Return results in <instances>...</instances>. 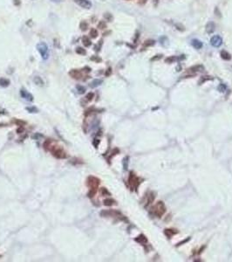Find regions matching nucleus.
I'll list each match as a JSON object with an SVG mask.
<instances>
[{"mask_svg":"<svg viewBox=\"0 0 232 262\" xmlns=\"http://www.w3.org/2000/svg\"><path fill=\"white\" fill-rule=\"evenodd\" d=\"M92 60H95V61H98V62H99V61H101V59L100 58H99V57H96V56H94V57H92L91 58Z\"/></svg>","mask_w":232,"mask_h":262,"instance_id":"37","label":"nucleus"},{"mask_svg":"<svg viewBox=\"0 0 232 262\" xmlns=\"http://www.w3.org/2000/svg\"><path fill=\"white\" fill-rule=\"evenodd\" d=\"M98 28H99V29H100V30H105L106 28H107V23H106L105 21H103V20L99 21V24H98Z\"/></svg>","mask_w":232,"mask_h":262,"instance_id":"25","label":"nucleus"},{"mask_svg":"<svg viewBox=\"0 0 232 262\" xmlns=\"http://www.w3.org/2000/svg\"><path fill=\"white\" fill-rule=\"evenodd\" d=\"M89 35H90V37H91L92 39H96L97 37H98V31H97L95 28H92L91 30H90V32H89Z\"/></svg>","mask_w":232,"mask_h":262,"instance_id":"19","label":"nucleus"},{"mask_svg":"<svg viewBox=\"0 0 232 262\" xmlns=\"http://www.w3.org/2000/svg\"><path fill=\"white\" fill-rule=\"evenodd\" d=\"M220 54H221V57L224 59H225V60H230L231 59V55L227 51H225V50H222Z\"/></svg>","mask_w":232,"mask_h":262,"instance_id":"14","label":"nucleus"},{"mask_svg":"<svg viewBox=\"0 0 232 262\" xmlns=\"http://www.w3.org/2000/svg\"><path fill=\"white\" fill-rule=\"evenodd\" d=\"M177 59V57H175V56H169V57H168L167 59H165V62L166 63H174V61Z\"/></svg>","mask_w":232,"mask_h":262,"instance_id":"26","label":"nucleus"},{"mask_svg":"<svg viewBox=\"0 0 232 262\" xmlns=\"http://www.w3.org/2000/svg\"><path fill=\"white\" fill-rule=\"evenodd\" d=\"M75 52H76V53H78L79 55H85V54H87V51H86L85 49H84L83 47H77L76 48V50H75Z\"/></svg>","mask_w":232,"mask_h":262,"instance_id":"23","label":"nucleus"},{"mask_svg":"<svg viewBox=\"0 0 232 262\" xmlns=\"http://www.w3.org/2000/svg\"><path fill=\"white\" fill-rule=\"evenodd\" d=\"M94 93H89L87 96H86V98H87V100L89 102V101H92V99L94 98Z\"/></svg>","mask_w":232,"mask_h":262,"instance_id":"33","label":"nucleus"},{"mask_svg":"<svg viewBox=\"0 0 232 262\" xmlns=\"http://www.w3.org/2000/svg\"><path fill=\"white\" fill-rule=\"evenodd\" d=\"M79 28H80V30L82 31V32H86V31L89 28V25H88V23L87 21H82L79 24Z\"/></svg>","mask_w":232,"mask_h":262,"instance_id":"15","label":"nucleus"},{"mask_svg":"<svg viewBox=\"0 0 232 262\" xmlns=\"http://www.w3.org/2000/svg\"><path fill=\"white\" fill-rule=\"evenodd\" d=\"M33 80H34V83H35V84H36L37 86H39V87H43V86H44V81H43V80H42V79L40 78V77H39V76L34 77Z\"/></svg>","mask_w":232,"mask_h":262,"instance_id":"16","label":"nucleus"},{"mask_svg":"<svg viewBox=\"0 0 232 262\" xmlns=\"http://www.w3.org/2000/svg\"><path fill=\"white\" fill-rule=\"evenodd\" d=\"M82 43H83L84 47H89L90 46L92 45L91 40H90L89 37H87V36H83L82 37Z\"/></svg>","mask_w":232,"mask_h":262,"instance_id":"13","label":"nucleus"},{"mask_svg":"<svg viewBox=\"0 0 232 262\" xmlns=\"http://www.w3.org/2000/svg\"><path fill=\"white\" fill-rule=\"evenodd\" d=\"M102 42H103V41H102V39H101V40H99V43L97 44V45H96L95 47H94V51L99 52V50H100L101 46H102Z\"/></svg>","mask_w":232,"mask_h":262,"instance_id":"29","label":"nucleus"},{"mask_svg":"<svg viewBox=\"0 0 232 262\" xmlns=\"http://www.w3.org/2000/svg\"><path fill=\"white\" fill-rule=\"evenodd\" d=\"M77 90H78V93L79 94H84L86 92V87H83V86L78 85V86H77Z\"/></svg>","mask_w":232,"mask_h":262,"instance_id":"27","label":"nucleus"},{"mask_svg":"<svg viewBox=\"0 0 232 262\" xmlns=\"http://www.w3.org/2000/svg\"><path fill=\"white\" fill-rule=\"evenodd\" d=\"M154 193H151L150 196H149V199H147V205L151 204L152 202L154 201Z\"/></svg>","mask_w":232,"mask_h":262,"instance_id":"30","label":"nucleus"},{"mask_svg":"<svg viewBox=\"0 0 232 262\" xmlns=\"http://www.w3.org/2000/svg\"><path fill=\"white\" fill-rule=\"evenodd\" d=\"M20 94L22 96V98H24L25 100H27L29 102H32L33 101V96L32 94H30L29 92L25 91V89H22L20 91Z\"/></svg>","mask_w":232,"mask_h":262,"instance_id":"10","label":"nucleus"},{"mask_svg":"<svg viewBox=\"0 0 232 262\" xmlns=\"http://www.w3.org/2000/svg\"><path fill=\"white\" fill-rule=\"evenodd\" d=\"M151 211H152V212L154 213V216H156V217H158V218H161L166 211V207H165L164 203L162 201H159L158 203L151 209Z\"/></svg>","mask_w":232,"mask_h":262,"instance_id":"3","label":"nucleus"},{"mask_svg":"<svg viewBox=\"0 0 232 262\" xmlns=\"http://www.w3.org/2000/svg\"><path fill=\"white\" fill-rule=\"evenodd\" d=\"M210 44L215 47H219L222 44V39L219 35H215L210 39Z\"/></svg>","mask_w":232,"mask_h":262,"instance_id":"6","label":"nucleus"},{"mask_svg":"<svg viewBox=\"0 0 232 262\" xmlns=\"http://www.w3.org/2000/svg\"><path fill=\"white\" fill-rule=\"evenodd\" d=\"M87 184L90 187V191L88 193V197H92L97 191V188L99 184V180L94 177H89L87 179Z\"/></svg>","mask_w":232,"mask_h":262,"instance_id":"1","label":"nucleus"},{"mask_svg":"<svg viewBox=\"0 0 232 262\" xmlns=\"http://www.w3.org/2000/svg\"><path fill=\"white\" fill-rule=\"evenodd\" d=\"M104 17H105L106 19H107V21H110L111 22L113 20V16L110 13H106V14H104Z\"/></svg>","mask_w":232,"mask_h":262,"instance_id":"31","label":"nucleus"},{"mask_svg":"<svg viewBox=\"0 0 232 262\" xmlns=\"http://www.w3.org/2000/svg\"><path fill=\"white\" fill-rule=\"evenodd\" d=\"M165 234L167 235L168 237L170 238L172 236V235H174V234H175V233H177V231H175V230H171V229H166L165 230Z\"/></svg>","mask_w":232,"mask_h":262,"instance_id":"20","label":"nucleus"},{"mask_svg":"<svg viewBox=\"0 0 232 262\" xmlns=\"http://www.w3.org/2000/svg\"><path fill=\"white\" fill-rule=\"evenodd\" d=\"M162 54H158V55H156V56H154V57H153V58H152V59H151V61H154V60H158V59H162Z\"/></svg>","mask_w":232,"mask_h":262,"instance_id":"34","label":"nucleus"},{"mask_svg":"<svg viewBox=\"0 0 232 262\" xmlns=\"http://www.w3.org/2000/svg\"><path fill=\"white\" fill-rule=\"evenodd\" d=\"M13 2H14L15 5H17V6L20 4V0H13Z\"/></svg>","mask_w":232,"mask_h":262,"instance_id":"39","label":"nucleus"},{"mask_svg":"<svg viewBox=\"0 0 232 262\" xmlns=\"http://www.w3.org/2000/svg\"><path fill=\"white\" fill-rule=\"evenodd\" d=\"M9 85H10V80H9L8 79H5V78L0 79V86H1V87H8Z\"/></svg>","mask_w":232,"mask_h":262,"instance_id":"17","label":"nucleus"},{"mask_svg":"<svg viewBox=\"0 0 232 262\" xmlns=\"http://www.w3.org/2000/svg\"><path fill=\"white\" fill-rule=\"evenodd\" d=\"M37 50L41 55L43 59H47L49 58V48L45 42H40L37 45Z\"/></svg>","mask_w":232,"mask_h":262,"instance_id":"2","label":"nucleus"},{"mask_svg":"<svg viewBox=\"0 0 232 262\" xmlns=\"http://www.w3.org/2000/svg\"><path fill=\"white\" fill-rule=\"evenodd\" d=\"M215 14L216 15V16L221 17V12H220V11H219V9H218V7H216L215 8Z\"/></svg>","mask_w":232,"mask_h":262,"instance_id":"36","label":"nucleus"},{"mask_svg":"<svg viewBox=\"0 0 232 262\" xmlns=\"http://www.w3.org/2000/svg\"><path fill=\"white\" fill-rule=\"evenodd\" d=\"M128 184L132 189H137V187L141 184V180L139 179L134 173L131 172L130 173L129 178H128Z\"/></svg>","mask_w":232,"mask_h":262,"instance_id":"4","label":"nucleus"},{"mask_svg":"<svg viewBox=\"0 0 232 262\" xmlns=\"http://www.w3.org/2000/svg\"><path fill=\"white\" fill-rule=\"evenodd\" d=\"M101 193H102L103 195H110V193L108 192V191H107V189H105V188L101 189Z\"/></svg>","mask_w":232,"mask_h":262,"instance_id":"35","label":"nucleus"},{"mask_svg":"<svg viewBox=\"0 0 232 262\" xmlns=\"http://www.w3.org/2000/svg\"><path fill=\"white\" fill-rule=\"evenodd\" d=\"M69 75L73 79L79 80V79L82 78V73L78 69H72L69 72Z\"/></svg>","mask_w":232,"mask_h":262,"instance_id":"8","label":"nucleus"},{"mask_svg":"<svg viewBox=\"0 0 232 262\" xmlns=\"http://www.w3.org/2000/svg\"><path fill=\"white\" fill-rule=\"evenodd\" d=\"M52 2H54V3H59V2H60L61 0H51Z\"/></svg>","mask_w":232,"mask_h":262,"instance_id":"41","label":"nucleus"},{"mask_svg":"<svg viewBox=\"0 0 232 262\" xmlns=\"http://www.w3.org/2000/svg\"><path fill=\"white\" fill-rule=\"evenodd\" d=\"M154 43H155V41L153 40V39H149V40H146L144 44H143V46L146 47H152V46H154Z\"/></svg>","mask_w":232,"mask_h":262,"instance_id":"24","label":"nucleus"},{"mask_svg":"<svg viewBox=\"0 0 232 262\" xmlns=\"http://www.w3.org/2000/svg\"><path fill=\"white\" fill-rule=\"evenodd\" d=\"M51 151H52V155H53L54 157H56L57 158H65L66 157V153L64 152V151L61 149L58 148V147H55L54 146L53 148L51 149Z\"/></svg>","mask_w":232,"mask_h":262,"instance_id":"5","label":"nucleus"},{"mask_svg":"<svg viewBox=\"0 0 232 262\" xmlns=\"http://www.w3.org/2000/svg\"><path fill=\"white\" fill-rule=\"evenodd\" d=\"M203 69H204V68H203L202 66L198 65V66H194V67L189 68V69H188V72L189 73H196V72L202 71Z\"/></svg>","mask_w":232,"mask_h":262,"instance_id":"12","label":"nucleus"},{"mask_svg":"<svg viewBox=\"0 0 232 262\" xmlns=\"http://www.w3.org/2000/svg\"><path fill=\"white\" fill-rule=\"evenodd\" d=\"M26 109H27L29 112H31V113H37V112H38V109H36V107H26Z\"/></svg>","mask_w":232,"mask_h":262,"instance_id":"32","label":"nucleus"},{"mask_svg":"<svg viewBox=\"0 0 232 262\" xmlns=\"http://www.w3.org/2000/svg\"><path fill=\"white\" fill-rule=\"evenodd\" d=\"M135 240L137 242H139V243H141V244H144V243H147V238H146L144 235H140L138 238H136Z\"/></svg>","mask_w":232,"mask_h":262,"instance_id":"18","label":"nucleus"},{"mask_svg":"<svg viewBox=\"0 0 232 262\" xmlns=\"http://www.w3.org/2000/svg\"><path fill=\"white\" fill-rule=\"evenodd\" d=\"M205 30H206V32L208 34L213 33L216 30V24L213 21H209L205 26Z\"/></svg>","mask_w":232,"mask_h":262,"instance_id":"9","label":"nucleus"},{"mask_svg":"<svg viewBox=\"0 0 232 262\" xmlns=\"http://www.w3.org/2000/svg\"><path fill=\"white\" fill-rule=\"evenodd\" d=\"M191 45L193 46V47L196 48V49H201V48L202 47V42L199 40V39H192Z\"/></svg>","mask_w":232,"mask_h":262,"instance_id":"11","label":"nucleus"},{"mask_svg":"<svg viewBox=\"0 0 232 262\" xmlns=\"http://www.w3.org/2000/svg\"><path fill=\"white\" fill-rule=\"evenodd\" d=\"M115 204V201H114V199L107 198V199L104 200V204H105V205H107V206H111V205H113V204Z\"/></svg>","mask_w":232,"mask_h":262,"instance_id":"21","label":"nucleus"},{"mask_svg":"<svg viewBox=\"0 0 232 262\" xmlns=\"http://www.w3.org/2000/svg\"><path fill=\"white\" fill-rule=\"evenodd\" d=\"M74 2L84 9H90L92 7V3L89 0H74Z\"/></svg>","mask_w":232,"mask_h":262,"instance_id":"7","label":"nucleus"},{"mask_svg":"<svg viewBox=\"0 0 232 262\" xmlns=\"http://www.w3.org/2000/svg\"><path fill=\"white\" fill-rule=\"evenodd\" d=\"M111 73H112V69L109 67V68H108V69H107V71L106 72V75H107V76L110 75V74H111Z\"/></svg>","mask_w":232,"mask_h":262,"instance_id":"38","label":"nucleus"},{"mask_svg":"<svg viewBox=\"0 0 232 262\" xmlns=\"http://www.w3.org/2000/svg\"><path fill=\"white\" fill-rule=\"evenodd\" d=\"M147 0H139V4H145L146 3H147Z\"/></svg>","mask_w":232,"mask_h":262,"instance_id":"40","label":"nucleus"},{"mask_svg":"<svg viewBox=\"0 0 232 262\" xmlns=\"http://www.w3.org/2000/svg\"><path fill=\"white\" fill-rule=\"evenodd\" d=\"M102 83V80H92V82H91V87H98V86H99Z\"/></svg>","mask_w":232,"mask_h":262,"instance_id":"22","label":"nucleus"},{"mask_svg":"<svg viewBox=\"0 0 232 262\" xmlns=\"http://www.w3.org/2000/svg\"><path fill=\"white\" fill-rule=\"evenodd\" d=\"M212 80V78L210 76H202V78H201V80L200 81H199V84H202V82H205V81H207V80Z\"/></svg>","mask_w":232,"mask_h":262,"instance_id":"28","label":"nucleus"}]
</instances>
